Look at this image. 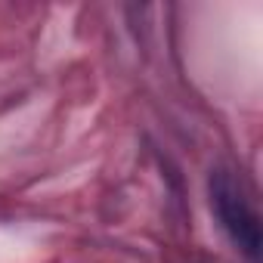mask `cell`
Masks as SVG:
<instances>
[{"mask_svg":"<svg viewBox=\"0 0 263 263\" xmlns=\"http://www.w3.org/2000/svg\"><path fill=\"white\" fill-rule=\"evenodd\" d=\"M211 208H214L220 226L226 229V235L248 257H257V251H260V223H257V214H254L245 189L235 183L232 174L217 171L211 177Z\"/></svg>","mask_w":263,"mask_h":263,"instance_id":"6da1fadb","label":"cell"}]
</instances>
